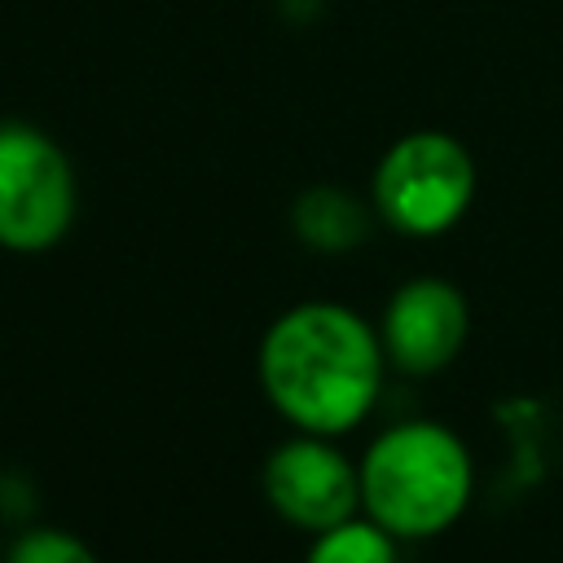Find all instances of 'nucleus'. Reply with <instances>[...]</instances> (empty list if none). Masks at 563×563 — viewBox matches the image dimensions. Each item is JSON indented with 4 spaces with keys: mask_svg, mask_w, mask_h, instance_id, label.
<instances>
[{
    "mask_svg": "<svg viewBox=\"0 0 563 563\" xmlns=\"http://www.w3.org/2000/svg\"><path fill=\"white\" fill-rule=\"evenodd\" d=\"M378 330L347 303L303 299L273 317L260 339V387L268 405L312 435H347L383 391Z\"/></svg>",
    "mask_w": 563,
    "mask_h": 563,
    "instance_id": "1",
    "label": "nucleus"
},
{
    "mask_svg": "<svg viewBox=\"0 0 563 563\" xmlns=\"http://www.w3.org/2000/svg\"><path fill=\"white\" fill-rule=\"evenodd\" d=\"M361 510L400 541L453 528L475 493V462L462 435L435 418L383 427L361 453Z\"/></svg>",
    "mask_w": 563,
    "mask_h": 563,
    "instance_id": "2",
    "label": "nucleus"
},
{
    "mask_svg": "<svg viewBox=\"0 0 563 563\" xmlns=\"http://www.w3.org/2000/svg\"><path fill=\"white\" fill-rule=\"evenodd\" d=\"M475 189L479 172L471 150L440 128L396 136L369 176V202L378 220L405 238L449 233L471 211Z\"/></svg>",
    "mask_w": 563,
    "mask_h": 563,
    "instance_id": "3",
    "label": "nucleus"
},
{
    "mask_svg": "<svg viewBox=\"0 0 563 563\" xmlns=\"http://www.w3.org/2000/svg\"><path fill=\"white\" fill-rule=\"evenodd\" d=\"M79 211L70 154L35 123H0V246L13 255L53 251Z\"/></svg>",
    "mask_w": 563,
    "mask_h": 563,
    "instance_id": "4",
    "label": "nucleus"
},
{
    "mask_svg": "<svg viewBox=\"0 0 563 563\" xmlns=\"http://www.w3.org/2000/svg\"><path fill=\"white\" fill-rule=\"evenodd\" d=\"M264 501L273 515L308 537L361 515V466L334 435L295 431L264 462Z\"/></svg>",
    "mask_w": 563,
    "mask_h": 563,
    "instance_id": "5",
    "label": "nucleus"
},
{
    "mask_svg": "<svg viewBox=\"0 0 563 563\" xmlns=\"http://www.w3.org/2000/svg\"><path fill=\"white\" fill-rule=\"evenodd\" d=\"M471 334V303L449 277H409L391 290L383 321H378V343L391 369L427 378L440 374L457 361Z\"/></svg>",
    "mask_w": 563,
    "mask_h": 563,
    "instance_id": "6",
    "label": "nucleus"
},
{
    "mask_svg": "<svg viewBox=\"0 0 563 563\" xmlns=\"http://www.w3.org/2000/svg\"><path fill=\"white\" fill-rule=\"evenodd\" d=\"M374 220H378L374 202L356 198L343 185H312L290 202V229L317 255H347L365 246Z\"/></svg>",
    "mask_w": 563,
    "mask_h": 563,
    "instance_id": "7",
    "label": "nucleus"
},
{
    "mask_svg": "<svg viewBox=\"0 0 563 563\" xmlns=\"http://www.w3.org/2000/svg\"><path fill=\"white\" fill-rule=\"evenodd\" d=\"M308 563H400V537L374 523L365 510L317 532L308 545Z\"/></svg>",
    "mask_w": 563,
    "mask_h": 563,
    "instance_id": "8",
    "label": "nucleus"
},
{
    "mask_svg": "<svg viewBox=\"0 0 563 563\" xmlns=\"http://www.w3.org/2000/svg\"><path fill=\"white\" fill-rule=\"evenodd\" d=\"M0 563H101V559H97V550L84 537L66 532V528L40 523V528H22L9 541Z\"/></svg>",
    "mask_w": 563,
    "mask_h": 563,
    "instance_id": "9",
    "label": "nucleus"
},
{
    "mask_svg": "<svg viewBox=\"0 0 563 563\" xmlns=\"http://www.w3.org/2000/svg\"><path fill=\"white\" fill-rule=\"evenodd\" d=\"M0 559H4V550H0Z\"/></svg>",
    "mask_w": 563,
    "mask_h": 563,
    "instance_id": "10",
    "label": "nucleus"
}]
</instances>
